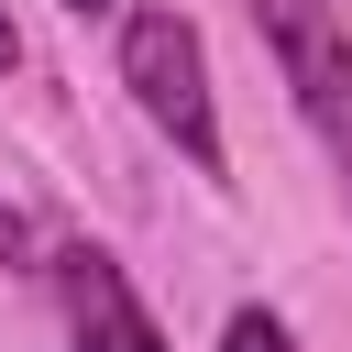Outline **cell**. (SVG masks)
<instances>
[{"instance_id":"1","label":"cell","mask_w":352,"mask_h":352,"mask_svg":"<svg viewBox=\"0 0 352 352\" xmlns=\"http://www.w3.org/2000/svg\"><path fill=\"white\" fill-rule=\"evenodd\" d=\"M121 88H132V110L198 165V176H220V110H209V44H198V22L187 11H165V0H143V11H121Z\"/></svg>"},{"instance_id":"2","label":"cell","mask_w":352,"mask_h":352,"mask_svg":"<svg viewBox=\"0 0 352 352\" xmlns=\"http://www.w3.org/2000/svg\"><path fill=\"white\" fill-rule=\"evenodd\" d=\"M253 33H264V55H275L297 121L319 132V154H330L341 187H352V22H341V0H253Z\"/></svg>"},{"instance_id":"3","label":"cell","mask_w":352,"mask_h":352,"mask_svg":"<svg viewBox=\"0 0 352 352\" xmlns=\"http://www.w3.org/2000/svg\"><path fill=\"white\" fill-rule=\"evenodd\" d=\"M44 275H55V308H66V341H77V352H165V330L143 319L132 275H121L99 242H66Z\"/></svg>"},{"instance_id":"4","label":"cell","mask_w":352,"mask_h":352,"mask_svg":"<svg viewBox=\"0 0 352 352\" xmlns=\"http://www.w3.org/2000/svg\"><path fill=\"white\" fill-rule=\"evenodd\" d=\"M220 352H297V330H286L275 308H231V319H220Z\"/></svg>"},{"instance_id":"5","label":"cell","mask_w":352,"mask_h":352,"mask_svg":"<svg viewBox=\"0 0 352 352\" xmlns=\"http://www.w3.org/2000/svg\"><path fill=\"white\" fill-rule=\"evenodd\" d=\"M33 253H44V242H33V220H22V209H11V198H0V264H11V275H44V264H33Z\"/></svg>"},{"instance_id":"6","label":"cell","mask_w":352,"mask_h":352,"mask_svg":"<svg viewBox=\"0 0 352 352\" xmlns=\"http://www.w3.org/2000/svg\"><path fill=\"white\" fill-rule=\"evenodd\" d=\"M66 11H77V22H99V11H121V0H66Z\"/></svg>"},{"instance_id":"7","label":"cell","mask_w":352,"mask_h":352,"mask_svg":"<svg viewBox=\"0 0 352 352\" xmlns=\"http://www.w3.org/2000/svg\"><path fill=\"white\" fill-rule=\"evenodd\" d=\"M11 55H22V44H11V11H0V66H11Z\"/></svg>"}]
</instances>
